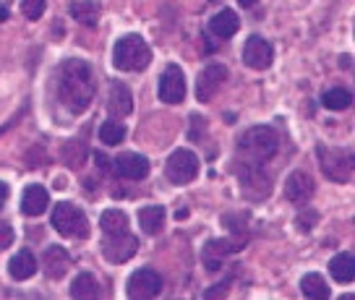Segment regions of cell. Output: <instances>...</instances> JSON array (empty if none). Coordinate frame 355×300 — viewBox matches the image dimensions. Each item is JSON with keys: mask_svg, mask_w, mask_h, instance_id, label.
Returning <instances> with one entry per match:
<instances>
[{"mask_svg": "<svg viewBox=\"0 0 355 300\" xmlns=\"http://www.w3.org/2000/svg\"><path fill=\"white\" fill-rule=\"evenodd\" d=\"M68 13H71L78 24H84V26H97L100 6L92 3V0H73V3L68 6Z\"/></svg>", "mask_w": 355, "mask_h": 300, "instance_id": "ffe728a7", "label": "cell"}, {"mask_svg": "<svg viewBox=\"0 0 355 300\" xmlns=\"http://www.w3.org/2000/svg\"><path fill=\"white\" fill-rule=\"evenodd\" d=\"M201 131H204V118L193 115V118H191V136L196 139V134H201Z\"/></svg>", "mask_w": 355, "mask_h": 300, "instance_id": "1f68e13d", "label": "cell"}, {"mask_svg": "<svg viewBox=\"0 0 355 300\" xmlns=\"http://www.w3.org/2000/svg\"><path fill=\"white\" fill-rule=\"evenodd\" d=\"M53 227L63 238H87L89 235L87 214L73 204H58L53 209Z\"/></svg>", "mask_w": 355, "mask_h": 300, "instance_id": "277c9868", "label": "cell"}, {"mask_svg": "<svg viewBox=\"0 0 355 300\" xmlns=\"http://www.w3.org/2000/svg\"><path fill=\"white\" fill-rule=\"evenodd\" d=\"M199 175V157L191 149H175L165 162V178L175 186H186Z\"/></svg>", "mask_w": 355, "mask_h": 300, "instance_id": "5b68a950", "label": "cell"}, {"mask_svg": "<svg viewBox=\"0 0 355 300\" xmlns=\"http://www.w3.org/2000/svg\"><path fill=\"white\" fill-rule=\"evenodd\" d=\"M8 274L13 279H19V282L34 277L37 274V258H34L32 251H19V254L13 256L11 264H8Z\"/></svg>", "mask_w": 355, "mask_h": 300, "instance_id": "d6986e66", "label": "cell"}, {"mask_svg": "<svg viewBox=\"0 0 355 300\" xmlns=\"http://www.w3.org/2000/svg\"><path fill=\"white\" fill-rule=\"evenodd\" d=\"M58 97L63 102V107L71 112H84L92 105L94 97V73L89 63L71 58L60 63L58 71Z\"/></svg>", "mask_w": 355, "mask_h": 300, "instance_id": "6da1fadb", "label": "cell"}, {"mask_svg": "<svg viewBox=\"0 0 355 300\" xmlns=\"http://www.w3.org/2000/svg\"><path fill=\"white\" fill-rule=\"evenodd\" d=\"M316 222H319V211H316V209H303L298 214V220H295V224H298L300 233H311Z\"/></svg>", "mask_w": 355, "mask_h": 300, "instance_id": "f546056e", "label": "cell"}, {"mask_svg": "<svg viewBox=\"0 0 355 300\" xmlns=\"http://www.w3.org/2000/svg\"><path fill=\"white\" fill-rule=\"evenodd\" d=\"M186 97V76L178 66H167L159 76V100L165 105H180Z\"/></svg>", "mask_w": 355, "mask_h": 300, "instance_id": "9c48e42d", "label": "cell"}, {"mask_svg": "<svg viewBox=\"0 0 355 300\" xmlns=\"http://www.w3.org/2000/svg\"><path fill=\"white\" fill-rule=\"evenodd\" d=\"M139 224L146 235L162 233V224H165V209L162 206H141L139 209Z\"/></svg>", "mask_w": 355, "mask_h": 300, "instance_id": "44dd1931", "label": "cell"}, {"mask_svg": "<svg viewBox=\"0 0 355 300\" xmlns=\"http://www.w3.org/2000/svg\"><path fill=\"white\" fill-rule=\"evenodd\" d=\"M319 165H322V173L334 183H350L353 180V155L350 152H343V149H327L322 146L319 149Z\"/></svg>", "mask_w": 355, "mask_h": 300, "instance_id": "8992f818", "label": "cell"}, {"mask_svg": "<svg viewBox=\"0 0 355 300\" xmlns=\"http://www.w3.org/2000/svg\"><path fill=\"white\" fill-rule=\"evenodd\" d=\"M238 26H241V19H238V13L230 11V8H222L217 16L209 19V34L220 37V39H230V37L238 32Z\"/></svg>", "mask_w": 355, "mask_h": 300, "instance_id": "e0dca14e", "label": "cell"}, {"mask_svg": "<svg viewBox=\"0 0 355 300\" xmlns=\"http://www.w3.org/2000/svg\"><path fill=\"white\" fill-rule=\"evenodd\" d=\"M243 248V240H209L207 248H204V264L209 272H220L222 269V256L238 254Z\"/></svg>", "mask_w": 355, "mask_h": 300, "instance_id": "7c38bea8", "label": "cell"}, {"mask_svg": "<svg viewBox=\"0 0 355 300\" xmlns=\"http://www.w3.org/2000/svg\"><path fill=\"white\" fill-rule=\"evenodd\" d=\"M42 264H44V274L50 279H63L66 272L71 269V256L63 245H50L42 256Z\"/></svg>", "mask_w": 355, "mask_h": 300, "instance_id": "9a60e30c", "label": "cell"}, {"mask_svg": "<svg viewBox=\"0 0 355 300\" xmlns=\"http://www.w3.org/2000/svg\"><path fill=\"white\" fill-rule=\"evenodd\" d=\"M238 6H243V8H251V6H256V0H238Z\"/></svg>", "mask_w": 355, "mask_h": 300, "instance_id": "d590c367", "label": "cell"}, {"mask_svg": "<svg viewBox=\"0 0 355 300\" xmlns=\"http://www.w3.org/2000/svg\"><path fill=\"white\" fill-rule=\"evenodd\" d=\"M115 173L125 180H141L149 175V159L141 155H133V152H125L115 159Z\"/></svg>", "mask_w": 355, "mask_h": 300, "instance_id": "5bb4252c", "label": "cell"}, {"mask_svg": "<svg viewBox=\"0 0 355 300\" xmlns=\"http://www.w3.org/2000/svg\"><path fill=\"white\" fill-rule=\"evenodd\" d=\"M285 196H288L293 204H306V201L313 196V180H311L309 173H303V170H295V173H290L288 180H285Z\"/></svg>", "mask_w": 355, "mask_h": 300, "instance_id": "4fadbf2b", "label": "cell"}, {"mask_svg": "<svg viewBox=\"0 0 355 300\" xmlns=\"http://www.w3.org/2000/svg\"><path fill=\"white\" fill-rule=\"evenodd\" d=\"M225 78H227V68L220 66V63H209V66L201 71L199 81H196V100L211 102L217 89L225 84Z\"/></svg>", "mask_w": 355, "mask_h": 300, "instance_id": "30bf717a", "label": "cell"}, {"mask_svg": "<svg viewBox=\"0 0 355 300\" xmlns=\"http://www.w3.org/2000/svg\"><path fill=\"white\" fill-rule=\"evenodd\" d=\"M128 298L133 300H149V298H157L159 292H162V277L157 274L155 269H139V272H133L131 279H128Z\"/></svg>", "mask_w": 355, "mask_h": 300, "instance_id": "ba28073f", "label": "cell"}, {"mask_svg": "<svg viewBox=\"0 0 355 300\" xmlns=\"http://www.w3.org/2000/svg\"><path fill=\"white\" fill-rule=\"evenodd\" d=\"M60 157H63V162H66L68 167L78 170V167L87 162L89 149L84 146V141H68V144H63V149H60Z\"/></svg>", "mask_w": 355, "mask_h": 300, "instance_id": "d4e9b609", "label": "cell"}, {"mask_svg": "<svg viewBox=\"0 0 355 300\" xmlns=\"http://www.w3.org/2000/svg\"><path fill=\"white\" fill-rule=\"evenodd\" d=\"M6 19H8V8H6V6H0V24L6 21Z\"/></svg>", "mask_w": 355, "mask_h": 300, "instance_id": "e575fe53", "label": "cell"}, {"mask_svg": "<svg viewBox=\"0 0 355 300\" xmlns=\"http://www.w3.org/2000/svg\"><path fill=\"white\" fill-rule=\"evenodd\" d=\"M272 58H275V50H272V45L266 42L264 37H259V34L248 37V42L243 47L245 66L254 68V71H264V68L272 66Z\"/></svg>", "mask_w": 355, "mask_h": 300, "instance_id": "8fae6325", "label": "cell"}, {"mask_svg": "<svg viewBox=\"0 0 355 300\" xmlns=\"http://www.w3.org/2000/svg\"><path fill=\"white\" fill-rule=\"evenodd\" d=\"M300 290H303V295L311 300L329 298V288H327V282L322 279V274H306V277L300 279Z\"/></svg>", "mask_w": 355, "mask_h": 300, "instance_id": "cb8c5ba5", "label": "cell"}, {"mask_svg": "<svg viewBox=\"0 0 355 300\" xmlns=\"http://www.w3.org/2000/svg\"><path fill=\"white\" fill-rule=\"evenodd\" d=\"M125 139V128H123V123L118 121H107L102 123L100 128V141L105 146H118Z\"/></svg>", "mask_w": 355, "mask_h": 300, "instance_id": "83f0119b", "label": "cell"}, {"mask_svg": "<svg viewBox=\"0 0 355 300\" xmlns=\"http://www.w3.org/2000/svg\"><path fill=\"white\" fill-rule=\"evenodd\" d=\"M152 60V50L139 34L121 37L112 47V63L118 71H144Z\"/></svg>", "mask_w": 355, "mask_h": 300, "instance_id": "3957f363", "label": "cell"}, {"mask_svg": "<svg viewBox=\"0 0 355 300\" xmlns=\"http://www.w3.org/2000/svg\"><path fill=\"white\" fill-rule=\"evenodd\" d=\"M6 199H8V186L0 180V209H3V204H6Z\"/></svg>", "mask_w": 355, "mask_h": 300, "instance_id": "836d02e7", "label": "cell"}, {"mask_svg": "<svg viewBox=\"0 0 355 300\" xmlns=\"http://www.w3.org/2000/svg\"><path fill=\"white\" fill-rule=\"evenodd\" d=\"M107 110H110L112 118H125V115H131L133 110V94L131 89L121 84V81H115L110 87V97H107Z\"/></svg>", "mask_w": 355, "mask_h": 300, "instance_id": "2e32d148", "label": "cell"}, {"mask_svg": "<svg viewBox=\"0 0 355 300\" xmlns=\"http://www.w3.org/2000/svg\"><path fill=\"white\" fill-rule=\"evenodd\" d=\"M279 139L275 128L269 125H254L238 141V165L243 167H261L266 159L277 155Z\"/></svg>", "mask_w": 355, "mask_h": 300, "instance_id": "7a4b0ae2", "label": "cell"}, {"mask_svg": "<svg viewBox=\"0 0 355 300\" xmlns=\"http://www.w3.org/2000/svg\"><path fill=\"white\" fill-rule=\"evenodd\" d=\"M350 102H353V94H350V89H343V87H334V89L324 91L322 97V105L327 110H347Z\"/></svg>", "mask_w": 355, "mask_h": 300, "instance_id": "4316f807", "label": "cell"}, {"mask_svg": "<svg viewBox=\"0 0 355 300\" xmlns=\"http://www.w3.org/2000/svg\"><path fill=\"white\" fill-rule=\"evenodd\" d=\"M139 251V240L133 238L128 230L125 233H105L102 238V256L112 261V264H123V261H128L133 258V254Z\"/></svg>", "mask_w": 355, "mask_h": 300, "instance_id": "52a82bcc", "label": "cell"}, {"mask_svg": "<svg viewBox=\"0 0 355 300\" xmlns=\"http://www.w3.org/2000/svg\"><path fill=\"white\" fill-rule=\"evenodd\" d=\"M102 233H125L128 230V214L121 209H105L100 217Z\"/></svg>", "mask_w": 355, "mask_h": 300, "instance_id": "603a6c76", "label": "cell"}, {"mask_svg": "<svg viewBox=\"0 0 355 300\" xmlns=\"http://www.w3.org/2000/svg\"><path fill=\"white\" fill-rule=\"evenodd\" d=\"M47 204H50V196H47V191L42 186H29V188L24 191L21 211L26 217H40L47 209Z\"/></svg>", "mask_w": 355, "mask_h": 300, "instance_id": "ac0fdd59", "label": "cell"}, {"mask_svg": "<svg viewBox=\"0 0 355 300\" xmlns=\"http://www.w3.org/2000/svg\"><path fill=\"white\" fill-rule=\"evenodd\" d=\"M100 295V290H97V279L92 277V274H78L73 279V285H71V298H78V300H87V298H97Z\"/></svg>", "mask_w": 355, "mask_h": 300, "instance_id": "484cf974", "label": "cell"}, {"mask_svg": "<svg viewBox=\"0 0 355 300\" xmlns=\"http://www.w3.org/2000/svg\"><path fill=\"white\" fill-rule=\"evenodd\" d=\"M44 6H47V0H24L21 13L29 19V21H37V19L44 13Z\"/></svg>", "mask_w": 355, "mask_h": 300, "instance_id": "f1b7e54d", "label": "cell"}, {"mask_svg": "<svg viewBox=\"0 0 355 300\" xmlns=\"http://www.w3.org/2000/svg\"><path fill=\"white\" fill-rule=\"evenodd\" d=\"M94 159H97V165H100V170H110V159H107V157L102 155V152H94Z\"/></svg>", "mask_w": 355, "mask_h": 300, "instance_id": "d6a6232c", "label": "cell"}, {"mask_svg": "<svg viewBox=\"0 0 355 300\" xmlns=\"http://www.w3.org/2000/svg\"><path fill=\"white\" fill-rule=\"evenodd\" d=\"M13 243V227L8 222H0V251H6Z\"/></svg>", "mask_w": 355, "mask_h": 300, "instance_id": "4dcf8cb0", "label": "cell"}, {"mask_svg": "<svg viewBox=\"0 0 355 300\" xmlns=\"http://www.w3.org/2000/svg\"><path fill=\"white\" fill-rule=\"evenodd\" d=\"M329 274H332L337 282H353L355 277V258L353 254H337L329 261Z\"/></svg>", "mask_w": 355, "mask_h": 300, "instance_id": "7402d4cb", "label": "cell"}]
</instances>
